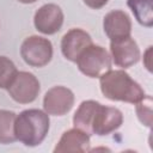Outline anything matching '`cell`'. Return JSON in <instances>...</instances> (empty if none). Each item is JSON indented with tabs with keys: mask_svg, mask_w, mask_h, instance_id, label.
<instances>
[{
	"mask_svg": "<svg viewBox=\"0 0 153 153\" xmlns=\"http://www.w3.org/2000/svg\"><path fill=\"white\" fill-rule=\"evenodd\" d=\"M18 69L12 60L6 56H0V88H6L11 85Z\"/></svg>",
	"mask_w": 153,
	"mask_h": 153,
	"instance_id": "cell-16",
	"label": "cell"
},
{
	"mask_svg": "<svg viewBox=\"0 0 153 153\" xmlns=\"http://www.w3.org/2000/svg\"><path fill=\"white\" fill-rule=\"evenodd\" d=\"M100 91L105 98L136 104L146 94L143 88L123 69H109L99 76Z\"/></svg>",
	"mask_w": 153,
	"mask_h": 153,
	"instance_id": "cell-1",
	"label": "cell"
},
{
	"mask_svg": "<svg viewBox=\"0 0 153 153\" xmlns=\"http://www.w3.org/2000/svg\"><path fill=\"white\" fill-rule=\"evenodd\" d=\"M136 115L139 121L151 128L152 127V97L151 96H145L140 102L136 103Z\"/></svg>",
	"mask_w": 153,
	"mask_h": 153,
	"instance_id": "cell-17",
	"label": "cell"
},
{
	"mask_svg": "<svg viewBox=\"0 0 153 153\" xmlns=\"http://www.w3.org/2000/svg\"><path fill=\"white\" fill-rule=\"evenodd\" d=\"M74 105V93L65 86L49 88L43 97V109L48 115L63 116Z\"/></svg>",
	"mask_w": 153,
	"mask_h": 153,
	"instance_id": "cell-6",
	"label": "cell"
},
{
	"mask_svg": "<svg viewBox=\"0 0 153 153\" xmlns=\"http://www.w3.org/2000/svg\"><path fill=\"white\" fill-rule=\"evenodd\" d=\"M33 24L37 31L44 35H54L62 27L63 12L56 4H45L36 11Z\"/></svg>",
	"mask_w": 153,
	"mask_h": 153,
	"instance_id": "cell-8",
	"label": "cell"
},
{
	"mask_svg": "<svg viewBox=\"0 0 153 153\" xmlns=\"http://www.w3.org/2000/svg\"><path fill=\"white\" fill-rule=\"evenodd\" d=\"M152 49H153V47L149 45L147 48V50L143 53V65L148 72H152Z\"/></svg>",
	"mask_w": 153,
	"mask_h": 153,
	"instance_id": "cell-18",
	"label": "cell"
},
{
	"mask_svg": "<svg viewBox=\"0 0 153 153\" xmlns=\"http://www.w3.org/2000/svg\"><path fill=\"white\" fill-rule=\"evenodd\" d=\"M79 71L88 78H99L104 72L111 69V55L96 44L88 45L75 61Z\"/></svg>",
	"mask_w": 153,
	"mask_h": 153,
	"instance_id": "cell-3",
	"label": "cell"
},
{
	"mask_svg": "<svg viewBox=\"0 0 153 153\" xmlns=\"http://www.w3.org/2000/svg\"><path fill=\"white\" fill-rule=\"evenodd\" d=\"M84 2L93 10H99V8H102L103 6L106 5L108 0H84Z\"/></svg>",
	"mask_w": 153,
	"mask_h": 153,
	"instance_id": "cell-19",
	"label": "cell"
},
{
	"mask_svg": "<svg viewBox=\"0 0 153 153\" xmlns=\"http://www.w3.org/2000/svg\"><path fill=\"white\" fill-rule=\"evenodd\" d=\"M139 24L146 27L153 26V0H127Z\"/></svg>",
	"mask_w": 153,
	"mask_h": 153,
	"instance_id": "cell-14",
	"label": "cell"
},
{
	"mask_svg": "<svg viewBox=\"0 0 153 153\" xmlns=\"http://www.w3.org/2000/svg\"><path fill=\"white\" fill-rule=\"evenodd\" d=\"M103 29L110 41H117L130 36L131 20L129 16L121 10H114L105 14Z\"/></svg>",
	"mask_w": 153,
	"mask_h": 153,
	"instance_id": "cell-11",
	"label": "cell"
},
{
	"mask_svg": "<svg viewBox=\"0 0 153 153\" xmlns=\"http://www.w3.org/2000/svg\"><path fill=\"white\" fill-rule=\"evenodd\" d=\"M19 2H22V4H33V2H36L37 0H18Z\"/></svg>",
	"mask_w": 153,
	"mask_h": 153,
	"instance_id": "cell-20",
	"label": "cell"
},
{
	"mask_svg": "<svg viewBox=\"0 0 153 153\" xmlns=\"http://www.w3.org/2000/svg\"><path fill=\"white\" fill-rule=\"evenodd\" d=\"M20 55L29 66L44 67L53 57V44L48 38L33 35L22 43Z\"/></svg>",
	"mask_w": 153,
	"mask_h": 153,
	"instance_id": "cell-4",
	"label": "cell"
},
{
	"mask_svg": "<svg viewBox=\"0 0 153 153\" xmlns=\"http://www.w3.org/2000/svg\"><path fill=\"white\" fill-rule=\"evenodd\" d=\"M98 105H99V102H96L92 99L81 102L73 116L74 128L81 129L85 133H87L88 135H92L91 126H92V121H93V117H94Z\"/></svg>",
	"mask_w": 153,
	"mask_h": 153,
	"instance_id": "cell-13",
	"label": "cell"
},
{
	"mask_svg": "<svg viewBox=\"0 0 153 153\" xmlns=\"http://www.w3.org/2000/svg\"><path fill=\"white\" fill-rule=\"evenodd\" d=\"M50 120L45 111L26 109L16 117L14 134L18 141L29 147L38 146L49 131Z\"/></svg>",
	"mask_w": 153,
	"mask_h": 153,
	"instance_id": "cell-2",
	"label": "cell"
},
{
	"mask_svg": "<svg viewBox=\"0 0 153 153\" xmlns=\"http://www.w3.org/2000/svg\"><path fill=\"white\" fill-rule=\"evenodd\" d=\"M91 135L81 129L72 128L66 130L54 148L55 153H85L90 151Z\"/></svg>",
	"mask_w": 153,
	"mask_h": 153,
	"instance_id": "cell-12",
	"label": "cell"
},
{
	"mask_svg": "<svg viewBox=\"0 0 153 153\" xmlns=\"http://www.w3.org/2000/svg\"><path fill=\"white\" fill-rule=\"evenodd\" d=\"M123 123V114L114 106H105L99 103L91 126V133L104 136L117 130Z\"/></svg>",
	"mask_w": 153,
	"mask_h": 153,
	"instance_id": "cell-7",
	"label": "cell"
},
{
	"mask_svg": "<svg viewBox=\"0 0 153 153\" xmlns=\"http://www.w3.org/2000/svg\"><path fill=\"white\" fill-rule=\"evenodd\" d=\"M17 115L10 110H0V143L7 145L17 141L14 122Z\"/></svg>",
	"mask_w": 153,
	"mask_h": 153,
	"instance_id": "cell-15",
	"label": "cell"
},
{
	"mask_svg": "<svg viewBox=\"0 0 153 153\" xmlns=\"http://www.w3.org/2000/svg\"><path fill=\"white\" fill-rule=\"evenodd\" d=\"M110 53L114 63L123 69L131 67L140 60L139 45L130 36L117 41H110Z\"/></svg>",
	"mask_w": 153,
	"mask_h": 153,
	"instance_id": "cell-9",
	"label": "cell"
},
{
	"mask_svg": "<svg viewBox=\"0 0 153 153\" xmlns=\"http://www.w3.org/2000/svg\"><path fill=\"white\" fill-rule=\"evenodd\" d=\"M41 86L38 79L29 72H18L14 76L11 85L7 87V92L11 98L19 104H29L32 103L38 93Z\"/></svg>",
	"mask_w": 153,
	"mask_h": 153,
	"instance_id": "cell-5",
	"label": "cell"
},
{
	"mask_svg": "<svg viewBox=\"0 0 153 153\" xmlns=\"http://www.w3.org/2000/svg\"><path fill=\"white\" fill-rule=\"evenodd\" d=\"M91 44H92L91 36L85 30L75 27V29H71L63 35L61 39V51L67 60L75 62L79 55Z\"/></svg>",
	"mask_w": 153,
	"mask_h": 153,
	"instance_id": "cell-10",
	"label": "cell"
}]
</instances>
